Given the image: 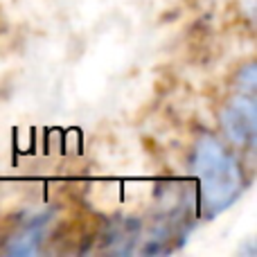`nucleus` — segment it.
I'll list each match as a JSON object with an SVG mask.
<instances>
[{"mask_svg":"<svg viewBox=\"0 0 257 257\" xmlns=\"http://www.w3.org/2000/svg\"><path fill=\"white\" fill-rule=\"evenodd\" d=\"M194 174L199 178L201 208L205 217L228 210L244 192V172L235 154L212 136L199 140L194 149Z\"/></svg>","mask_w":257,"mask_h":257,"instance_id":"obj_1","label":"nucleus"},{"mask_svg":"<svg viewBox=\"0 0 257 257\" xmlns=\"http://www.w3.org/2000/svg\"><path fill=\"white\" fill-rule=\"evenodd\" d=\"M221 126L232 145L246 149L253 147L257 136V106L253 95L244 93L232 97L221 111Z\"/></svg>","mask_w":257,"mask_h":257,"instance_id":"obj_2","label":"nucleus"},{"mask_svg":"<svg viewBox=\"0 0 257 257\" xmlns=\"http://www.w3.org/2000/svg\"><path fill=\"white\" fill-rule=\"evenodd\" d=\"M41 239H43V223H32V226L23 228L16 237H12L7 246L9 255H34L39 253Z\"/></svg>","mask_w":257,"mask_h":257,"instance_id":"obj_3","label":"nucleus"}]
</instances>
